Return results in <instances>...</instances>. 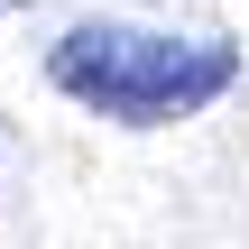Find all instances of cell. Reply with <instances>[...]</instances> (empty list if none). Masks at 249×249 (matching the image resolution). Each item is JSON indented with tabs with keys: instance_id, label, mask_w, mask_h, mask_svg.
<instances>
[{
	"instance_id": "6da1fadb",
	"label": "cell",
	"mask_w": 249,
	"mask_h": 249,
	"mask_svg": "<svg viewBox=\"0 0 249 249\" xmlns=\"http://www.w3.org/2000/svg\"><path fill=\"white\" fill-rule=\"evenodd\" d=\"M46 83L65 102H83L92 120L176 129L240 83V46L231 37H176V28H129V18H83L46 46Z\"/></svg>"
}]
</instances>
